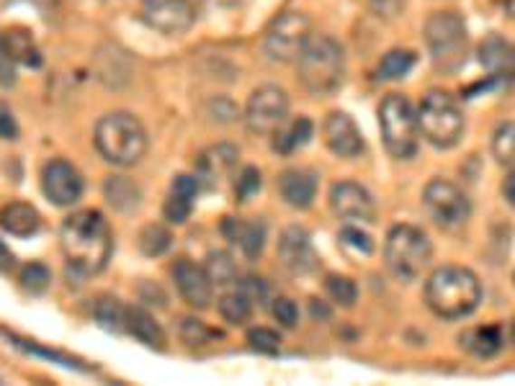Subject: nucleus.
I'll list each match as a JSON object with an SVG mask.
<instances>
[{
  "instance_id": "39448f33",
  "label": "nucleus",
  "mask_w": 515,
  "mask_h": 386,
  "mask_svg": "<svg viewBox=\"0 0 515 386\" xmlns=\"http://www.w3.org/2000/svg\"><path fill=\"white\" fill-rule=\"evenodd\" d=\"M433 245L423 230L413 224H397L389 230L386 242H384V260L389 273L402 281L413 284L423 276V270L431 266Z\"/></svg>"
},
{
  "instance_id": "1a4fd4ad",
  "label": "nucleus",
  "mask_w": 515,
  "mask_h": 386,
  "mask_svg": "<svg viewBox=\"0 0 515 386\" xmlns=\"http://www.w3.org/2000/svg\"><path fill=\"white\" fill-rule=\"evenodd\" d=\"M312 36V21L301 11H289L276 18L268 26L266 36H263V54L271 62H297L301 50L307 47Z\"/></svg>"
},
{
  "instance_id": "aec40b11",
  "label": "nucleus",
  "mask_w": 515,
  "mask_h": 386,
  "mask_svg": "<svg viewBox=\"0 0 515 386\" xmlns=\"http://www.w3.org/2000/svg\"><path fill=\"white\" fill-rule=\"evenodd\" d=\"M276 188L291 209H310L317 196V175L307 168H286L279 175Z\"/></svg>"
},
{
  "instance_id": "f3484780",
  "label": "nucleus",
  "mask_w": 515,
  "mask_h": 386,
  "mask_svg": "<svg viewBox=\"0 0 515 386\" xmlns=\"http://www.w3.org/2000/svg\"><path fill=\"white\" fill-rule=\"evenodd\" d=\"M279 260L289 273L294 276H304V273H312L317 266L315 260V248H312V240L310 232L304 227H286L279 237Z\"/></svg>"
},
{
  "instance_id": "c03bdc74",
  "label": "nucleus",
  "mask_w": 515,
  "mask_h": 386,
  "mask_svg": "<svg viewBox=\"0 0 515 386\" xmlns=\"http://www.w3.org/2000/svg\"><path fill=\"white\" fill-rule=\"evenodd\" d=\"M248 343L255 348V351L261 353H276L279 351V335L273 333V330H268V327H253L248 333Z\"/></svg>"
},
{
  "instance_id": "473e14b6",
  "label": "nucleus",
  "mask_w": 515,
  "mask_h": 386,
  "mask_svg": "<svg viewBox=\"0 0 515 386\" xmlns=\"http://www.w3.org/2000/svg\"><path fill=\"white\" fill-rule=\"evenodd\" d=\"M204 270L209 273V278H212V284L215 286H230L240 281V278H237V266H234L233 255L224 250L209 252Z\"/></svg>"
},
{
  "instance_id": "bb28decb",
  "label": "nucleus",
  "mask_w": 515,
  "mask_h": 386,
  "mask_svg": "<svg viewBox=\"0 0 515 386\" xmlns=\"http://www.w3.org/2000/svg\"><path fill=\"white\" fill-rule=\"evenodd\" d=\"M96 62H99V78L103 83L109 85V88H121V85L129 80V60H127V54L119 50V47H100L99 57H96Z\"/></svg>"
},
{
  "instance_id": "f8f14e48",
  "label": "nucleus",
  "mask_w": 515,
  "mask_h": 386,
  "mask_svg": "<svg viewBox=\"0 0 515 386\" xmlns=\"http://www.w3.org/2000/svg\"><path fill=\"white\" fill-rule=\"evenodd\" d=\"M142 21L166 36L186 34L196 21V5L191 0H145Z\"/></svg>"
},
{
  "instance_id": "09e8293b",
  "label": "nucleus",
  "mask_w": 515,
  "mask_h": 386,
  "mask_svg": "<svg viewBox=\"0 0 515 386\" xmlns=\"http://www.w3.org/2000/svg\"><path fill=\"white\" fill-rule=\"evenodd\" d=\"M14 268H16V255L0 240V273H11Z\"/></svg>"
},
{
  "instance_id": "a18cd8bd",
  "label": "nucleus",
  "mask_w": 515,
  "mask_h": 386,
  "mask_svg": "<svg viewBox=\"0 0 515 386\" xmlns=\"http://www.w3.org/2000/svg\"><path fill=\"white\" fill-rule=\"evenodd\" d=\"M405 3H407V0H368L374 16L384 18V21L397 18L399 14H402V8H405Z\"/></svg>"
},
{
  "instance_id": "f257e3e1",
  "label": "nucleus",
  "mask_w": 515,
  "mask_h": 386,
  "mask_svg": "<svg viewBox=\"0 0 515 386\" xmlns=\"http://www.w3.org/2000/svg\"><path fill=\"white\" fill-rule=\"evenodd\" d=\"M60 248L70 278H91L106 268L114 250L111 227L96 209L72 212L60 227Z\"/></svg>"
},
{
  "instance_id": "79ce46f5",
  "label": "nucleus",
  "mask_w": 515,
  "mask_h": 386,
  "mask_svg": "<svg viewBox=\"0 0 515 386\" xmlns=\"http://www.w3.org/2000/svg\"><path fill=\"white\" fill-rule=\"evenodd\" d=\"M237 288H240L255 306H263V304H266L268 284L261 278V276H245V278H240Z\"/></svg>"
},
{
  "instance_id": "b1692460",
  "label": "nucleus",
  "mask_w": 515,
  "mask_h": 386,
  "mask_svg": "<svg viewBox=\"0 0 515 386\" xmlns=\"http://www.w3.org/2000/svg\"><path fill=\"white\" fill-rule=\"evenodd\" d=\"M459 343L474 358H492L502 351L505 335H502L500 325H480V327H469L466 333H462Z\"/></svg>"
},
{
  "instance_id": "412c9836",
  "label": "nucleus",
  "mask_w": 515,
  "mask_h": 386,
  "mask_svg": "<svg viewBox=\"0 0 515 386\" xmlns=\"http://www.w3.org/2000/svg\"><path fill=\"white\" fill-rule=\"evenodd\" d=\"M222 232L224 237L240 248V252L248 258V260H258L261 252L266 248V224L261 219H224L222 224Z\"/></svg>"
},
{
  "instance_id": "c756f323",
  "label": "nucleus",
  "mask_w": 515,
  "mask_h": 386,
  "mask_svg": "<svg viewBox=\"0 0 515 386\" xmlns=\"http://www.w3.org/2000/svg\"><path fill=\"white\" fill-rule=\"evenodd\" d=\"M219 315L224 322H230V325H245L250 322L253 317V309H255V304L250 302L248 297L240 291V288H234V291H227V294H222V299H219Z\"/></svg>"
},
{
  "instance_id": "4be33fe9",
  "label": "nucleus",
  "mask_w": 515,
  "mask_h": 386,
  "mask_svg": "<svg viewBox=\"0 0 515 386\" xmlns=\"http://www.w3.org/2000/svg\"><path fill=\"white\" fill-rule=\"evenodd\" d=\"M199 191L201 185L196 175H186V173L176 175L173 184H170V193H167L166 203H163V217L170 224H183L194 212V202H196Z\"/></svg>"
},
{
  "instance_id": "c9c22d12",
  "label": "nucleus",
  "mask_w": 515,
  "mask_h": 386,
  "mask_svg": "<svg viewBox=\"0 0 515 386\" xmlns=\"http://www.w3.org/2000/svg\"><path fill=\"white\" fill-rule=\"evenodd\" d=\"M18 284L29 294H44L52 284V273L44 263H26L18 273Z\"/></svg>"
},
{
  "instance_id": "cd10ccee",
  "label": "nucleus",
  "mask_w": 515,
  "mask_h": 386,
  "mask_svg": "<svg viewBox=\"0 0 515 386\" xmlns=\"http://www.w3.org/2000/svg\"><path fill=\"white\" fill-rule=\"evenodd\" d=\"M310 139H312V121L307 117H300L289 121V124H283L281 129L273 135V150L279 155H294Z\"/></svg>"
},
{
  "instance_id": "4c0bfd02",
  "label": "nucleus",
  "mask_w": 515,
  "mask_h": 386,
  "mask_svg": "<svg viewBox=\"0 0 515 386\" xmlns=\"http://www.w3.org/2000/svg\"><path fill=\"white\" fill-rule=\"evenodd\" d=\"M325 291H328V297L333 299L335 304H340V306H353L356 299H358V286L350 281L348 276H328V281H325Z\"/></svg>"
},
{
  "instance_id": "6e6552de",
  "label": "nucleus",
  "mask_w": 515,
  "mask_h": 386,
  "mask_svg": "<svg viewBox=\"0 0 515 386\" xmlns=\"http://www.w3.org/2000/svg\"><path fill=\"white\" fill-rule=\"evenodd\" d=\"M379 129L386 152L397 160L415 157L420 145V127H417V111L407 96L389 93L379 106Z\"/></svg>"
},
{
  "instance_id": "ddd939ff",
  "label": "nucleus",
  "mask_w": 515,
  "mask_h": 386,
  "mask_svg": "<svg viewBox=\"0 0 515 386\" xmlns=\"http://www.w3.org/2000/svg\"><path fill=\"white\" fill-rule=\"evenodd\" d=\"M83 175L72 163L62 157L50 160L42 170V191L54 206H72L83 196Z\"/></svg>"
},
{
  "instance_id": "ea45409f",
  "label": "nucleus",
  "mask_w": 515,
  "mask_h": 386,
  "mask_svg": "<svg viewBox=\"0 0 515 386\" xmlns=\"http://www.w3.org/2000/svg\"><path fill=\"white\" fill-rule=\"evenodd\" d=\"M181 337L188 343V345H204L215 337V330H209L201 319H183L181 325Z\"/></svg>"
},
{
  "instance_id": "5701e85b",
  "label": "nucleus",
  "mask_w": 515,
  "mask_h": 386,
  "mask_svg": "<svg viewBox=\"0 0 515 386\" xmlns=\"http://www.w3.org/2000/svg\"><path fill=\"white\" fill-rule=\"evenodd\" d=\"M42 217L26 202H11L0 209V230L14 237H32L39 232Z\"/></svg>"
},
{
  "instance_id": "2f4dec72",
  "label": "nucleus",
  "mask_w": 515,
  "mask_h": 386,
  "mask_svg": "<svg viewBox=\"0 0 515 386\" xmlns=\"http://www.w3.org/2000/svg\"><path fill=\"white\" fill-rule=\"evenodd\" d=\"M413 68H415V52L392 50L382 57V62L377 68V78L379 80H399Z\"/></svg>"
},
{
  "instance_id": "423d86ee",
  "label": "nucleus",
  "mask_w": 515,
  "mask_h": 386,
  "mask_svg": "<svg viewBox=\"0 0 515 386\" xmlns=\"http://www.w3.org/2000/svg\"><path fill=\"white\" fill-rule=\"evenodd\" d=\"M420 137H425L433 147L451 150L464 137V114L456 99L446 90H431L417 108Z\"/></svg>"
},
{
  "instance_id": "6ab92c4d",
  "label": "nucleus",
  "mask_w": 515,
  "mask_h": 386,
  "mask_svg": "<svg viewBox=\"0 0 515 386\" xmlns=\"http://www.w3.org/2000/svg\"><path fill=\"white\" fill-rule=\"evenodd\" d=\"M237 157H240V150L230 142H219L201 152L196 157V178L201 188L212 191L237 165Z\"/></svg>"
},
{
  "instance_id": "de8ad7c7",
  "label": "nucleus",
  "mask_w": 515,
  "mask_h": 386,
  "mask_svg": "<svg viewBox=\"0 0 515 386\" xmlns=\"http://www.w3.org/2000/svg\"><path fill=\"white\" fill-rule=\"evenodd\" d=\"M11 340H14V345H18V348H24V351H29V353H39V355H47V358H52V361H57V363H62V366H67V369H70V366H72V369L78 366L75 361H70V358H65L62 353H54V351H44V348H36L33 343H26V340H18V337H11Z\"/></svg>"
},
{
  "instance_id": "7ed1b4c3",
  "label": "nucleus",
  "mask_w": 515,
  "mask_h": 386,
  "mask_svg": "<svg viewBox=\"0 0 515 386\" xmlns=\"http://www.w3.org/2000/svg\"><path fill=\"white\" fill-rule=\"evenodd\" d=\"M297 78L312 96H330L346 78V50L328 34H312L297 57Z\"/></svg>"
},
{
  "instance_id": "393cba45",
  "label": "nucleus",
  "mask_w": 515,
  "mask_h": 386,
  "mask_svg": "<svg viewBox=\"0 0 515 386\" xmlns=\"http://www.w3.org/2000/svg\"><path fill=\"white\" fill-rule=\"evenodd\" d=\"M127 333L137 337L139 343H145L148 348L166 351V333H163V327L142 306H127Z\"/></svg>"
},
{
  "instance_id": "e433bc0d",
  "label": "nucleus",
  "mask_w": 515,
  "mask_h": 386,
  "mask_svg": "<svg viewBox=\"0 0 515 386\" xmlns=\"http://www.w3.org/2000/svg\"><path fill=\"white\" fill-rule=\"evenodd\" d=\"M338 240H340V248L346 252H350V255H364L366 258V255L374 252V240H371V235L364 232L361 227H353V224L343 227L340 235H338Z\"/></svg>"
},
{
  "instance_id": "a878e982",
  "label": "nucleus",
  "mask_w": 515,
  "mask_h": 386,
  "mask_svg": "<svg viewBox=\"0 0 515 386\" xmlns=\"http://www.w3.org/2000/svg\"><path fill=\"white\" fill-rule=\"evenodd\" d=\"M103 196H106V202L111 203L117 212H124V214L137 212L139 203H142L139 185L134 184L132 178H127V175H109L106 184H103Z\"/></svg>"
},
{
  "instance_id": "9b49d317",
  "label": "nucleus",
  "mask_w": 515,
  "mask_h": 386,
  "mask_svg": "<svg viewBox=\"0 0 515 386\" xmlns=\"http://www.w3.org/2000/svg\"><path fill=\"white\" fill-rule=\"evenodd\" d=\"M245 127L258 137L276 135L289 118V96L279 85H261L245 103Z\"/></svg>"
},
{
  "instance_id": "7c9ffc66",
  "label": "nucleus",
  "mask_w": 515,
  "mask_h": 386,
  "mask_svg": "<svg viewBox=\"0 0 515 386\" xmlns=\"http://www.w3.org/2000/svg\"><path fill=\"white\" fill-rule=\"evenodd\" d=\"M5 44H8V52H11V57L16 60V65H26V68H39L42 65V54L36 50V44H33V39L29 32H8L5 34Z\"/></svg>"
},
{
  "instance_id": "49530a36",
  "label": "nucleus",
  "mask_w": 515,
  "mask_h": 386,
  "mask_svg": "<svg viewBox=\"0 0 515 386\" xmlns=\"http://www.w3.org/2000/svg\"><path fill=\"white\" fill-rule=\"evenodd\" d=\"M0 139H18V121L5 101H0Z\"/></svg>"
},
{
  "instance_id": "603ef678",
  "label": "nucleus",
  "mask_w": 515,
  "mask_h": 386,
  "mask_svg": "<svg viewBox=\"0 0 515 386\" xmlns=\"http://www.w3.org/2000/svg\"><path fill=\"white\" fill-rule=\"evenodd\" d=\"M510 340H513V343H515V319H513V322H510Z\"/></svg>"
},
{
  "instance_id": "0eeeda50",
  "label": "nucleus",
  "mask_w": 515,
  "mask_h": 386,
  "mask_svg": "<svg viewBox=\"0 0 515 386\" xmlns=\"http://www.w3.org/2000/svg\"><path fill=\"white\" fill-rule=\"evenodd\" d=\"M425 44L433 65L441 72H453L466 62L469 34L464 18L456 11H435L425 21Z\"/></svg>"
},
{
  "instance_id": "a19ab883",
  "label": "nucleus",
  "mask_w": 515,
  "mask_h": 386,
  "mask_svg": "<svg viewBox=\"0 0 515 386\" xmlns=\"http://www.w3.org/2000/svg\"><path fill=\"white\" fill-rule=\"evenodd\" d=\"M261 170L258 168H245L240 173V178H237V184H234V196H237V202H248L250 196L255 193V191H261Z\"/></svg>"
},
{
  "instance_id": "8fccbe9b",
  "label": "nucleus",
  "mask_w": 515,
  "mask_h": 386,
  "mask_svg": "<svg viewBox=\"0 0 515 386\" xmlns=\"http://www.w3.org/2000/svg\"><path fill=\"white\" fill-rule=\"evenodd\" d=\"M312 315H315V317H322V319L330 317L328 306H325V304H317V299H312Z\"/></svg>"
},
{
  "instance_id": "c85d7f7f",
  "label": "nucleus",
  "mask_w": 515,
  "mask_h": 386,
  "mask_svg": "<svg viewBox=\"0 0 515 386\" xmlns=\"http://www.w3.org/2000/svg\"><path fill=\"white\" fill-rule=\"evenodd\" d=\"M93 319L109 333H127V306L117 297L103 294L93 302Z\"/></svg>"
},
{
  "instance_id": "4468645a",
  "label": "nucleus",
  "mask_w": 515,
  "mask_h": 386,
  "mask_svg": "<svg viewBox=\"0 0 515 386\" xmlns=\"http://www.w3.org/2000/svg\"><path fill=\"white\" fill-rule=\"evenodd\" d=\"M330 209L335 212V217L343 221H364L371 224L377 219V202L374 196L366 191L361 184L353 181H340L330 188Z\"/></svg>"
},
{
  "instance_id": "20e7f679",
  "label": "nucleus",
  "mask_w": 515,
  "mask_h": 386,
  "mask_svg": "<svg viewBox=\"0 0 515 386\" xmlns=\"http://www.w3.org/2000/svg\"><path fill=\"white\" fill-rule=\"evenodd\" d=\"M96 150L100 157L117 168H129L137 165L145 152H148V132L142 127V121L127 111H114L106 114L96 124Z\"/></svg>"
},
{
  "instance_id": "dca6fc26",
  "label": "nucleus",
  "mask_w": 515,
  "mask_h": 386,
  "mask_svg": "<svg viewBox=\"0 0 515 386\" xmlns=\"http://www.w3.org/2000/svg\"><path fill=\"white\" fill-rule=\"evenodd\" d=\"M173 281H176L183 302L194 309H206L215 299V284H212L209 273L196 263H191L188 258H181L173 266Z\"/></svg>"
},
{
  "instance_id": "2eb2a0df",
  "label": "nucleus",
  "mask_w": 515,
  "mask_h": 386,
  "mask_svg": "<svg viewBox=\"0 0 515 386\" xmlns=\"http://www.w3.org/2000/svg\"><path fill=\"white\" fill-rule=\"evenodd\" d=\"M480 65L490 85L508 88L515 83V44L500 34H490L480 44Z\"/></svg>"
},
{
  "instance_id": "9d476101",
  "label": "nucleus",
  "mask_w": 515,
  "mask_h": 386,
  "mask_svg": "<svg viewBox=\"0 0 515 386\" xmlns=\"http://www.w3.org/2000/svg\"><path fill=\"white\" fill-rule=\"evenodd\" d=\"M423 206L433 224L441 230H459L472 217V202L464 191L451 181L435 178L423 191Z\"/></svg>"
},
{
  "instance_id": "a211bd4d",
  "label": "nucleus",
  "mask_w": 515,
  "mask_h": 386,
  "mask_svg": "<svg viewBox=\"0 0 515 386\" xmlns=\"http://www.w3.org/2000/svg\"><path fill=\"white\" fill-rule=\"evenodd\" d=\"M322 135H325V145H328L330 152L338 155V157L353 160V157H358V155L366 150L361 129L356 127V121H353L346 111H333L330 117L325 118Z\"/></svg>"
},
{
  "instance_id": "37998d69",
  "label": "nucleus",
  "mask_w": 515,
  "mask_h": 386,
  "mask_svg": "<svg viewBox=\"0 0 515 386\" xmlns=\"http://www.w3.org/2000/svg\"><path fill=\"white\" fill-rule=\"evenodd\" d=\"M16 85V60L11 57L5 36L0 34V88H14Z\"/></svg>"
},
{
  "instance_id": "f704fd0d",
  "label": "nucleus",
  "mask_w": 515,
  "mask_h": 386,
  "mask_svg": "<svg viewBox=\"0 0 515 386\" xmlns=\"http://www.w3.org/2000/svg\"><path fill=\"white\" fill-rule=\"evenodd\" d=\"M170 242H173V235L167 232L163 224H148V227L139 232V237H137L139 250L145 252L148 258H157V255L167 252Z\"/></svg>"
},
{
  "instance_id": "3c124183",
  "label": "nucleus",
  "mask_w": 515,
  "mask_h": 386,
  "mask_svg": "<svg viewBox=\"0 0 515 386\" xmlns=\"http://www.w3.org/2000/svg\"><path fill=\"white\" fill-rule=\"evenodd\" d=\"M505 11H508V16L515 21V0H505Z\"/></svg>"
},
{
  "instance_id": "58836bf2",
  "label": "nucleus",
  "mask_w": 515,
  "mask_h": 386,
  "mask_svg": "<svg viewBox=\"0 0 515 386\" xmlns=\"http://www.w3.org/2000/svg\"><path fill=\"white\" fill-rule=\"evenodd\" d=\"M271 315L273 319L286 327V330H291V327H297V322H300V306L291 302L289 297H279V299H273L271 304Z\"/></svg>"
},
{
  "instance_id": "72a5a7b5",
  "label": "nucleus",
  "mask_w": 515,
  "mask_h": 386,
  "mask_svg": "<svg viewBox=\"0 0 515 386\" xmlns=\"http://www.w3.org/2000/svg\"><path fill=\"white\" fill-rule=\"evenodd\" d=\"M492 155L502 168L515 170V121L500 124L492 135Z\"/></svg>"
},
{
  "instance_id": "f03ea898",
  "label": "nucleus",
  "mask_w": 515,
  "mask_h": 386,
  "mask_svg": "<svg viewBox=\"0 0 515 386\" xmlns=\"http://www.w3.org/2000/svg\"><path fill=\"white\" fill-rule=\"evenodd\" d=\"M425 302L438 317H469L482 302V284L469 268L446 266L431 273L425 284Z\"/></svg>"
}]
</instances>
